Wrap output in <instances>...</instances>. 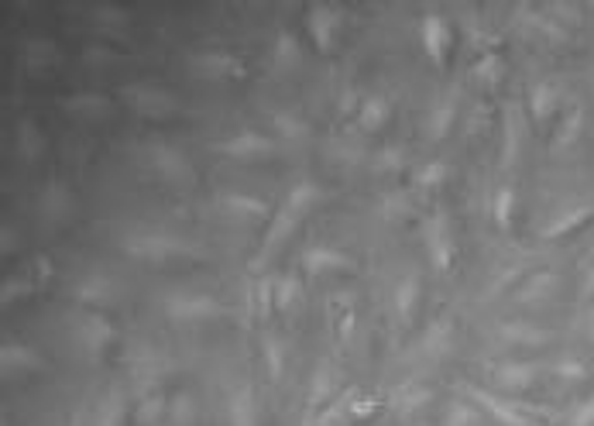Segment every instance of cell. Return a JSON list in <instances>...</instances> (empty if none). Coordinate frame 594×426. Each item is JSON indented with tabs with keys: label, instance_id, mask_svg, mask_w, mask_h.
<instances>
[{
	"label": "cell",
	"instance_id": "cell-1",
	"mask_svg": "<svg viewBox=\"0 0 594 426\" xmlns=\"http://www.w3.org/2000/svg\"><path fill=\"white\" fill-rule=\"evenodd\" d=\"M121 248L128 251L131 258H138V262H169V258H182L189 255V244L176 238V234L169 231H131L128 238L121 241Z\"/></svg>",
	"mask_w": 594,
	"mask_h": 426
},
{
	"label": "cell",
	"instance_id": "cell-2",
	"mask_svg": "<svg viewBox=\"0 0 594 426\" xmlns=\"http://www.w3.org/2000/svg\"><path fill=\"white\" fill-rule=\"evenodd\" d=\"M138 155L145 159V165L158 179H165V183H189V179H193V165H189L186 155H182L176 145H169V141H141Z\"/></svg>",
	"mask_w": 594,
	"mask_h": 426
},
{
	"label": "cell",
	"instance_id": "cell-3",
	"mask_svg": "<svg viewBox=\"0 0 594 426\" xmlns=\"http://www.w3.org/2000/svg\"><path fill=\"white\" fill-rule=\"evenodd\" d=\"M73 337H76L79 351L90 361H97V358H104V351L110 347V341H114V323L100 310H83L73 320Z\"/></svg>",
	"mask_w": 594,
	"mask_h": 426
},
{
	"label": "cell",
	"instance_id": "cell-4",
	"mask_svg": "<svg viewBox=\"0 0 594 426\" xmlns=\"http://www.w3.org/2000/svg\"><path fill=\"white\" fill-rule=\"evenodd\" d=\"M423 241H426V255L437 272H450L454 265V231H450L447 213L437 210L423 220Z\"/></svg>",
	"mask_w": 594,
	"mask_h": 426
},
{
	"label": "cell",
	"instance_id": "cell-5",
	"mask_svg": "<svg viewBox=\"0 0 594 426\" xmlns=\"http://www.w3.org/2000/svg\"><path fill=\"white\" fill-rule=\"evenodd\" d=\"M162 310L176 323H200L220 317V303L207 293H169L162 299Z\"/></svg>",
	"mask_w": 594,
	"mask_h": 426
},
{
	"label": "cell",
	"instance_id": "cell-6",
	"mask_svg": "<svg viewBox=\"0 0 594 426\" xmlns=\"http://www.w3.org/2000/svg\"><path fill=\"white\" fill-rule=\"evenodd\" d=\"M213 152L227 155V159H237V162H255V159H268V155L275 152V141L261 131H237L231 138H220L217 145H213Z\"/></svg>",
	"mask_w": 594,
	"mask_h": 426
},
{
	"label": "cell",
	"instance_id": "cell-7",
	"mask_svg": "<svg viewBox=\"0 0 594 426\" xmlns=\"http://www.w3.org/2000/svg\"><path fill=\"white\" fill-rule=\"evenodd\" d=\"M299 220H303V213H299V210H292L289 203H282V207L272 213V220H268V227H265V241H261V248H258L255 268L265 265L268 258H272L275 251H279L282 244L292 238V231H296V224H299Z\"/></svg>",
	"mask_w": 594,
	"mask_h": 426
},
{
	"label": "cell",
	"instance_id": "cell-8",
	"mask_svg": "<svg viewBox=\"0 0 594 426\" xmlns=\"http://www.w3.org/2000/svg\"><path fill=\"white\" fill-rule=\"evenodd\" d=\"M124 100H128L141 117H169L172 110L179 107L176 97H169L165 90H158V86H145V83L124 86Z\"/></svg>",
	"mask_w": 594,
	"mask_h": 426
},
{
	"label": "cell",
	"instance_id": "cell-9",
	"mask_svg": "<svg viewBox=\"0 0 594 426\" xmlns=\"http://www.w3.org/2000/svg\"><path fill=\"white\" fill-rule=\"evenodd\" d=\"M73 296H76L79 306H86V310H104L107 303H114L117 286H114V279L104 272H86L76 279Z\"/></svg>",
	"mask_w": 594,
	"mask_h": 426
},
{
	"label": "cell",
	"instance_id": "cell-10",
	"mask_svg": "<svg viewBox=\"0 0 594 426\" xmlns=\"http://www.w3.org/2000/svg\"><path fill=\"white\" fill-rule=\"evenodd\" d=\"M540 378V365L533 361H505V365L491 368V382L509 396V392H529Z\"/></svg>",
	"mask_w": 594,
	"mask_h": 426
},
{
	"label": "cell",
	"instance_id": "cell-11",
	"mask_svg": "<svg viewBox=\"0 0 594 426\" xmlns=\"http://www.w3.org/2000/svg\"><path fill=\"white\" fill-rule=\"evenodd\" d=\"M467 399L478 402V406L485 409L491 420H498L502 426H540L536 420H529V416L522 413V409L509 406L505 399H498L495 392H485V389H474V385H467Z\"/></svg>",
	"mask_w": 594,
	"mask_h": 426
},
{
	"label": "cell",
	"instance_id": "cell-12",
	"mask_svg": "<svg viewBox=\"0 0 594 426\" xmlns=\"http://www.w3.org/2000/svg\"><path fill=\"white\" fill-rule=\"evenodd\" d=\"M419 38H423L426 55H430L437 66H443V62H447L450 45H454V31H450L447 18H440V14H426L423 25H419Z\"/></svg>",
	"mask_w": 594,
	"mask_h": 426
},
{
	"label": "cell",
	"instance_id": "cell-13",
	"mask_svg": "<svg viewBox=\"0 0 594 426\" xmlns=\"http://www.w3.org/2000/svg\"><path fill=\"white\" fill-rule=\"evenodd\" d=\"M340 11L330 4H313L310 14H306V28H310L313 42L320 52H330L334 49V38H337V28H340Z\"/></svg>",
	"mask_w": 594,
	"mask_h": 426
},
{
	"label": "cell",
	"instance_id": "cell-14",
	"mask_svg": "<svg viewBox=\"0 0 594 426\" xmlns=\"http://www.w3.org/2000/svg\"><path fill=\"white\" fill-rule=\"evenodd\" d=\"M351 268V258L340 248H330V244H313L303 255V272L310 279H320V275H334V272H347Z\"/></svg>",
	"mask_w": 594,
	"mask_h": 426
},
{
	"label": "cell",
	"instance_id": "cell-15",
	"mask_svg": "<svg viewBox=\"0 0 594 426\" xmlns=\"http://www.w3.org/2000/svg\"><path fill=\"white\" fill-rule=\"evenodd\" d=\"M560 110H564V90L557 83L546 80L529 86V114L536 117V124H550Z\"/></svg>",
	"mask_w": 594,
	"mask_h": 426
},
{
	"label": "cell",
	"instance_id": "cell-16",
	"mask_svg": "<svg viewBox=\"0 0 594 426\" xmlns=\"http://www.w3.org/2000/svg\"><path fill=\"white\" fill-rule=\"evenodd\" d=\"M0 368H4V375H25V372H42L45 368V358L35 351V347L21 344V341H7L0 347Z\"/></svg>",
	"mask_w": 594,
	"mask_h": 426
},
{
	"label": "cell",
	"instance_id": "cell-17",
	"mask_svg": "<svg viewBox=\"0 0 594 426\" xmlns=\"http://www.w3.org/2000/svg\"><path fill=\"white\" fill-rule=\"evenodd\" d=\"M557 289H560L557 272H550V268H540V272L526 275V282H522L519 293H516V303L519 306H540V303H546V299L557 296Z\"/></svg>",
	"mask_w": 594,
	"mask_h": 426
},
{
	"label": "cell",
	"instance_id": "cell-18",
	"mask_svg": "<svg viewBox=\"0 0 594 426\" xmlns=\"http://www.w3.org/2000/svg\"><path fill=\"white\" fill-rule=\"evenodd\" d=\"M450 351H454V320L437 317L426 327L423 341H419V354H426V358H447Z\"/></svg>",
	"mask_w": 594,
	"mask_h": 426
},
{
	"label": "cell",
	"instance_id": "cell-19",
	"mask_svg": "<svg viewBox=\"0 0 594 426\" xmlns=\"http://www.w3.org/2000/svg\"><path fill=\"white\" fill-rule=\"evenodd\" d=\"M193 69L203 76H213V80H231V76H241L244 66L241 59L231 52H200L193 55Z\"/></svg>",
	"mask_w": 594,
	"mask_h": 426
},
{
	"label": "cell",
	"instance_id": "cell-20",
	"mask_svg": "<svg viewBox=\"0 0 594 426\" xmlns=\"http://www.w3.org/2000/svg\"><path fill=\"white\" fill-rule=\"evenodd\" d=\"M227 426H258V402L251 385H237L227 396Z\"/></svg>",
	"mask_w": 594,
	"mask_h": 426
},
{
	"label": "cell",
	"instance_id": "cell-21",
	"mask_svg": "<svg viewBox=\"0 0 594 426\" xmlns=\"http://www.w3.org/2000/svg\"><path fill=\"white\" fill-rule=\"evenodd\" d=\"M498 337H502L505 344H519V347H543L550 344V330L546 327H536L533 320H509L498 327Z\"/></svg>",
	"mask_w": 594,
	"mask_h": 426
},
{
	"label": "cell",
	"instance_id": "cell-22",
	"mask_svg": "<svg viewBox=\"0 0 594 426\" xmlns=\"http://www.w3.org/2000/svg\"><path fill=\"white\" fill-rule=\"evenodd\" d=\"M217 203L231 220H261L268 213V203L251 193H220Z\"/></svg>",
	"mask_w": 594,
	"mask_h": 426
},
{
	"label": "cell",
	"instance_id": "cell-23",
	"mask_svg": "<svg viewBox=\"0 0 594 426\" xmlns=\"http://www.w3.org/2000/svg\"><path fill=\"white\" fill-rule=\"evenodd\" d=\"M594 217V210L588 207V203H577V207H570L564 213H557V217L550 220V224L543 227V238L546 241H557V238H567V234H574V231H581L584 224Z\"/></svg>",
	"mask_w": 594,
	"mask_h": 426
},
{
	"label": "cell",
	"instance_id": "cell-24",
	"mask_svg": "<svg viewBox=\"0 0 594 426\" xmlns=\"http://www.w3.org/2000/svg\"><path fill=\"white\" fill-rule=\"evenodd\" d=\"M430 399H433V392L426 389V385H419V382H406V385H399V389L392 392V406H395V413H399V416H416L419 409L430 406Z\"/></svg>",
	"mask_w": 594,
	"mask_h": 426
},
{
	"label": "cell",
	"instance_id": "cell-25",
	"mask_svg": "<svg viewBox=\"0 0 594 426\" xmlns=\"http://www.w3.org/2000/svg\"><path fill=\"white\" fill-rule=\"evenodd\" d=\"M388 117H392V107H388V100L378 97V93H371V97H364L361 107H358V128L368 131V134H375V131L385 128Z\"/></svg>",
	"mask_w": 594,
	"mask_h": 426
},
{
	"label": "cell",
	"instance_id": "cell-26",
	"mask_svg": "<svg viewBox=\"0 0 594 426\" xmlns=\"http://www.w3.org/2000/svg\"><path fill=\"white\" fill-rule=\"evenodd\" d=\"M69 210H73V196H69V189H62V186H49L42 193V200H38V213H42L49 224L66 220Z\"/></svg>",
	"mask_w": 594,
	"mask_h": 426
},
{
	"label": "cell",
	"instance_id": "cell-27",
	"mask_svg": "<svg viewBox=\"0 0 594 426\" xmlns=\"http://www.w3.org/2000/svg\"><path fill=\"white\" fill-rule=\"evenodd\" d=\"M419 293H423V286H419V275L416 272H409L406 279H399V286H395V293H392V303H395V313H399V320H413Z\"/></svg>",
	"mask_w": 594,
	"mask_h": 426
},
{
	"label": "cell",
	"instance_id": "cell-28",
	"mask_svg": "<svg viewBox=\"0 0 594 426\" xmlns=\"http://www.w3.org/2000/svg\"><path fill=\"white\" fill-rule=\"evenodd\" d=\"M272 128L282 141H289V145H299V141L310 138V124L299 114H292V110H272Z\"/></svg>",
	"mask_w": 594,
	"mask_h": 426
},
{
	"label": "cell",
	"instance_id": "cell-29",
	"mask_svg": "<svg viewBox=\"0 0 594 426\" xmlns=\"http://www.w3.org/2000/svg\"><path fill=\"white\" fill-rule=\"evenodd\" d=\"M454 121H457V100L443 97L440 104L430 110V117H426V131H430L433 141H440V138H447V134L454 131Z\"/></svg>",
	"mask_w": 594,
	"mask_h": 426
},
{
	"label": "cell",
	"instance_id": "cell-30",
	"mask_svg": "<svg viewBox=\"0 0 594 426\" xmlns=\"http://www.w3.org/2000/svg\"><path fill=\"white\" fill-rule=\"evenodd\" d=\"M584 131V110L581 107H570L567 117L557 124V134H553V152H567Z\"/></svg>",
	"mask_w": 594,
	"mask_h": 426
},
{
	"label": "cell",
	"instance_id": "cell-31",
	"mask_svg": "<svg viewBox=\"0 0 594 426\" xmlns=\"http://www.w3.org/2000/svg\"><path fill=\"white\" fill-rule=\"evenodd\" d=\"M128 420V406H124V396L121 392H107L104 402L97 406V413H93V426H124Z\"/></svg>",
	"mask_w": 594,
	"mask_h": 426
},
{
	"label": "cell",
	"instance_id": "cell-32",
	"mask_svg": "<svg viewBox=\"0 0 594 426\" xmlns=\"http://www.w3.org/2000/svg\"><path fill=\"white\" fill-rule=\"evenodd\" d=\"M491 220H495L498 231H509L512 220H516V189L502 186L491 200Z\"/></svg>",
	"mask_w": 594,
	"mask_h": 426
},
{
	"label": "cell",
	"instance_id": "cell-33",
	"mask_svg": "<svg viewBox=\"0 0 594 426\" xmlns=\"http://www.w3.org/2000/svg\"><path fill=\"white\" fill-rule=\"evenodd\" d=\"M272 293H275V310L289 313L292 306L299 303V293H303V286H299V275L285 272L279 279H272Z\"/></svg>",
	"mask_w": 594,
	"mask_h": 426
},
{
	"label": "cell",
	"instance_id": "cell-34",
	"mask_svg": "<svg viewBox=\"0 0 594 426\" xmlns=\"http://www.w3.org/2000/svg\"><path fill=\"white\" fill-rule=\"evenodd\" d=\"M334 389H337V378H334V368L330 365H320L310 378V406H323V402L334 399Z\"/></svg>",
	"mask_w": 594,
	"mask_h": 426
},
{
	"label": "cell",
	"instance_id": "cell-35",
	"mask_svg": "<svg viewBox=\"0 0 594 426\" xmlns=\"http://www.w3.org/2000/svg\"><path fill=\"white\" fill-rule=\"evenodd\" d=\"M320 196H323V189L310 183V179H303V183H296L289 189V196H285L282 203H289L292 210H299V213H310L316 203H320Z\"/></svg>",
	"mask_w": 594,
	"mask_h": 426
},
{
	"label": "cell",
	"instance_id": "cell-36",
	"mask_svg": "<svg viewBox=\"0 0 594 426\" xmlns=\"http://www.w3.org/2000/svg\"><path fill=\"white\" fill-rule=\"evenodd\" d=\"M62 107L73 110V114H79V117H97V114H107L110 100L100 97V93H79V97H69Z\"/></svg>",
	"mask_w": 594,
	"mask_h": 426
},
{
	"label": "cell",
	"instance_id": "cell-37",
	"mask_svg": "<svg viewBox=\"0 0 594 426\" xmlns=\"http://www.w3.org/2000/svg\"><path fill=\"white\" fill-rule=\"evenodd\" d=\"M443 183H447V162H426L413 172V186L426 189V193H433Z\"/></svg>",
	"mask_w": 594,
	"mask_h": 426
},
{
	"label": "cell",
	"instance_id": "cell-38",
	"mask_svg": "<svg viewBox=\"0 0 594 426\" xmlns=\"http://www.w3.org/2000/svg\"><path fill=\"white\" fill-rule=\"evenodd\" d=\"M481 423H485V416H481L478 402H454L447 409V420H443V426H481Z\"/></svg>",
	"mask_w": 594,
	"mask_h": 426
},
{
	"label": "cell",
	"instance_id": "cell-39",
	"mask_svg": "<svg viewBox=\"0 0 594 426\" xmlns=\"http://www.w3.org/2000/svg\"><path fill=\"white\" fill-rule=\"evenodd\" d=\"M272 62H275L279 69H292V66L299 62V42L289 35V31H279V35H275Z\"/></svg>",
	"mask_w": 594,
	"mask_h": 426
},
{
	"label": "cell",
	"instance_id": "cell-40",
	"mask_svg": "<svg viewBox=\"0 0 594 426\" xmlns=\"http://www.w3.org/2000/svg\"><path fill=\"white\" fill-rule=\"evenodd\" d=\"M553 375L560 378V382H570V385H581V382H588V375H591V368L584 365L581 358H560L557 365H553Z\"/></svg>",
	"mask_w": 594,
	"mask_h": 426
},
{
	"label": "cell",
	"instance_id": "cell-41",
	"mask_svg": "<svg viewBox=\"0 0 594 426\" xmlns=\"http://www.w3.org/2000/svg\"><path fill=\"white\" fill-rule=\"evenodd\" d=\"M165 402L158 392H152V396H141V402H138V409H134V416H138V423L141 426H155L158 420H162V413H165Z\"/></svg>",
	"mask_w": 594,
	"mask_h": 426
},
{
	"label": "cell",
	"instance_id": "cell-42",
	"mask_svg": "<svg viewBox=\"0 0 594 426\" xmlns=\"http://www.w3.org/2000/svg\"><path fill=\"white\" fill-rule=\"evenodd\" d=\"M413 213V200H409L406 193H388L382 200V217L385 220H402Z\"/></svg>",
	"mask_w": 594,
	"mask_h": 426
},
{
	"label": "cell",
	"instance_id": "cell-43",
	"mask_svg": "<svg viewBox=\"0 0 594 426\" xmlns=\"http://www.w3.org/2000/svg\"><path fill=\"white\" fill-rule=\"evenodd\" d=\"M261 354H265V368H268V378H279L282 375V365H285V351L279 341H261Z\"/></svg>",
	"mask_w": 594,
	"mask_h": 426
},
{
	"label": "cell",
	"instance_id": "cell-44",
	"mask_svg": "<svg viewBox=\"0 0 594 426\" xmlns=\"http://www.w3.org/2000/svg\"><path fill=\"white\" fill-rule=\"evenodd\" d=\"M474 76H478L481 83H498V76H502V62H498V55H481L478 66H474Z\"/></svg>",
	"mask_w": 594,
	"mask_h": 426
},
{
	"label": "cell",
	"instance_id": "cell-45",
	"mask_svg": "<svg viewBox=\"0 0 594 426\" xmlns=\"http://www.w3.org/2000/svg\"><path fill=\"white\" fill-rule=\"evenodd\" d=\"M519 152V114L512 110L509 121H505V162H512Z\"/></svg>",
	"mask_w": 594,
	"mask_h": 426
},
{
	"label": "cell",
	"instance_id": "cell-46",
	"mask_svg": "<svg viewBox=\"0 0 594 426\" xmlns=\"http://www.w3.org/2000/svg\"><path fill=\"white\" fill-rule=\"evenodd\" d=\"M45 145V138L35 131V124H21V152L25 155H38Z\"/></svg>",
	"mask_w": 594,
	"mask_h": 426
},
{
	"label": "cell",
	"instance_id": "cell-47",
	"mask_svg": "<svg viewBox=\"0 0 594 426\" xmlns=\"http://www.w3.org/2000/svg\"><path fill=\"white\" fill-rule=\"evenodd\" d=\"M567 426H594V396L577 402L574 413H570V423Z\"/></svg>",
	"mask_w": 594,
	"mask_h": 426
},
{
	"label": "cell",
	"instance_id": "cell-48",
	"mask_svg": "<svg viewBox=\"0 0 594 426\" xmlns=\"http://www.w3.org/2000/svg\"><path fill=\"white\" fill-rule=\"evenodd\" d=\"M169 413H172V420H176V426H189V420H193V399H189V396L172 399Z\"/></svg>",
	"mask_w": 594,
	"mask_h": 426
},
{
	"label": "cell",
	"instance_id": "cell-49",
	"mask_svg": "<svg viewBox=\"0 0 594 426\" xmlns=\"http://www.w3.org/2000/svg\"><path fill=\"white\" fill-rule=\"evenodd\" d=\"M402 165H406V159H402V152H395V148H382V152H378V159H375L378 172H399Z\"/></svg>",
	"mask_w": 594,
	"mask_h": 426
},
{
	"label": "cell",
	"instance_id": "cell-50",
	"mask_svg": "<svg viewBox=\"0 0 594 426\" xmlns=\"http://www.w3.org/2000/svg\"><path fill=\"white\" fill-rule=\"evenodd\" d=\"M28 293H31V282L28 279H7L4 289H0V299H4V303H11V299H21V296H28Z\"/></svg>",
	"mask_w": 594,
	"mask_h": 426
},
{
	"label": "cell",
	"instance_id": "cell-51",
	"mask_svg": "<svg viewBox=\"0 0 594 426\" xmlns=\"http://www.w3.org/2000/svg\"><path fill=\"white\" fill-rule=\"evenodd\" d=\"M97 21H107V25H124V14L121 11H110V7H104V11H97Z\"/></svg>",
	"mask_w": 594,
	"mask_h": 426
},
{
	"label": "cell",
	"instance_id": "cell-52",
	"mask_svg": "<svg viewBox=\"0 0 594 426\" xmlns=\"http://www.w3.org/2000/svg\"><path fill=\"white\" fill-rule=\"evenodd\" d=\"M581 296H584V299H594V265L588 268V275H584V286H581Z\"/></svg>",
	"mask_w": 594,
	"mask_h": 426
},
{
	"label": "cell",
	"instance_id": "cell-53",
	"mask_svg": "<svg viewBox=\"0 0 594 426\" xmlns=\"http://www.w3.org/2000/svg\"><path fill=\"white\" fill-rule=\"evenodd\" d=\"M584 334H588V341L594 344V310L588 313V320H584Z\"/></svg>",
	"mask_w": 594,
	"mask_h": 426
}]
</instances>
